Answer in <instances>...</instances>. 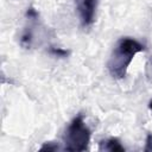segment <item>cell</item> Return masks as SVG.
Instances as JSON below:
<instances>
[{
	"mask_svg": "<svg viewBox=\"0 0 152 152\" xmlns=\"http://www.w3.org/2000/svg\"><path fill=\"white\" fill-rule=\"evenodd\" d=\"M144 50V44H141L137 39H133L131 37H124L119 39L107 63L110 76L116 80L124 78L134 56Z\"/></svg>",
	"mask_w": 152,
	"mask_h": 152,
	"instance_id": "1",
	"label": "cell"
},
{
	"mask_svg": "<svg viewBox=\"0 0 152 152\" xmlns=\"http://www.w3.org/2000/svg\"><path fill=\"white\" fill-rule=\"evenodd\" d=\"M90 129L84 124L83 115H76L69 126L65 129L63 140H64V150L71 152H83L88 150V145L90 142Z\"/></svg>",
	"mask_w": 152,
	"mask_h": 152,
	"instance_id": "2",
	"label": "cell"
},
{
	"mask_svg": "<svg viewBox=\"0 0 152 152\" xmlns=\"http://www.w3.org/2000/svg\"><path fill=\"white\" fill-rule=\"evenodd\" d=\"M99 0H75L76 10L83 27H89L95 20Z\"/></svg>",
	"mask_w": 152,
	"mask_h": 152,
	"instance_id": "3",
	"label": "cell"
},
{
	"mask_svg": "<svg viewBox=\"0 0 152 152\" xmlns=\"http://www.w3.org/2000/svg\"><path fill=\"white\" fill-rule=\"evenodd\" d=\"M100 151H109V152H125V147L121 145L119 139L109 138L106 140H101L99 144Z\"/></svg>",
	"mask_w": 152,
	"mask_h": 152,
	"instance_id": "4",
	"label": "cell"
},
{
	"mask_svg": "<svg viewBox=\"0 0 152 152\" xmlns=\"http://www.w3.org/2000/svg\"><path fill=\"white\" fill-rule=\"evenodd\" d=\"M50 53H52L53 56H57V57H66L69 55V51L61 49V48H50Z\"/></svg>",
	"mask_w": 152,
	"mask_h": 152,
	"instance_id": "5",
	"label": "cell"
},
{
	"mask_svg": "<svg viewBox=\"0 0 152 152\" xmlns=\"http://www.w3.org/2000/svg\"><path fill=\"white\" fill-rule=\"evenodd\" d=\"M56 150H58V145H56L55 142H45L40 147V151H56Z\"/></svg>",
	"mask_w": 152,
	"mask_h": 152,
	"instance_id": "6",
	"label": "cell"
},
{
	"mask_svg": "<svg viewBox=\"0 0 152 152\" xmlns=\"http://www.w3.org/2000/svg\"><path fill=\"white\" fill-rule=\"evenodd\" d=\"M144 151H145V152L152 151V133L147 134V138H146V145H145Z\"/></svg>",
	"mask_w": 152,
	"mask_h": 152,
	"instance_id": "7",
	"label": "cell"
},
{
	"mask_svg": "<svg viewBox=\"0 0 152 152\" xmlns=\"http://www.w3.org/2000/svg\"><path fill=\"white\" fill-rule=\"evenodd\" d=\"M148 108H150V110L152 112V100H151V101L148 102Z\"/></svg>",
	"mask_w": 152,
	"mask_h": 152,
	"instance_id": "8",
	"label": "cell"
}]
</instances>
